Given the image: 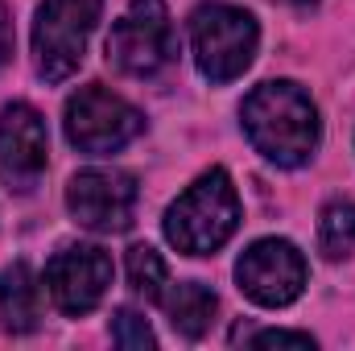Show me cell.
<instances>
[{
    "label": "cell",
    "mask_w": 355,
    "mask_h": 351,
    "mask_svg": "<svg viewBox=\"0 0 355 351\" xmlns=\"http://www.w3.org/2000/svg\"><path fill=\"white\" fill-rule=\"evenodd\" d=\"M252 348H314V339L310 335H302V331H257L252 339H248Z\"/></svg>",
    "instance_id": "16"
},
{
    "label": "cell",
    "mask_w": 355,
    "mask_h": 351,
    "mask_svg": "<svg viewBox=\"0 0 355 351\" xmlns=\"http://www.w3.org/2000/svg\"><path fill=\"white\" fill-rule=\"evenodd\" d=\"M112 273H116L112 257L99 244H67L46 264V293L62 314L79 318V314H91L103 302V293L112 285Z\"/></svg>",
    "instance_id": "7"
},
{
    "label": "cell",
    "mask_w": 355,
    "mask_h": 351,
    "mask_svg": "<svg viewBox=\"0 0 355 351\" xmlns=\"http://www.w3.org/2000/svg\"><path fill=\"white\" fill-rule=\"evenodd\" d=\"M261 46V29L257 17L240 4H198L190 12V50H194V67L202 79L211 83H232L240 79Z\"/></svg>",
    "instance_id": "3"
},
{
    "label": "cell",
    "mask_w": 355,
    "mask_h": 351,
    "mask_svg": "<svg viewBox=\"0 0 355 351\" xmlns=\"http://www.w3.org/2000/svg\"><path fill=\"white\" fill-rule=\"evenodd\" d=\"M145 128V116L116 91L99 87H79L67 99V141L87 153V157H107L116 149H124L128 141H137Z\"/></svg>",
    "instance_id": "6"
},
{
    "label": "cell",
    "mask_w": 355,
    "mask_h": 351,
    "mask_svg": "<svg viewBox=\"0 0 355 351\" xmlns=\"http://www.w3.org/2000/svg\"><path fill=\"white\" fill-rule=\"evenodd\" d=\"M174 54L178 42L166 0H128L124 17L107 33V62L120 75L153 79L174 62Z\"/></svg>",
    "instance_id": "5"
},
{
    "label": "cell",
    "mask_w": 355,
    "mask_h": 351,
    "mask_svg": "<svg viewBox=\"0 0 355 351\" xmlns=\"http://www.w3.org/2000/svg\"><path fill=\"white\" fill-rule=\"evenodd\" d=\"M67 211L79 228L99 236L128 232L137 211V178L124 170H83L67 186Z\"/></svg>",
    "instance_id": "8"
},
{
    "label": "cell",
    "mask_w": 355,
    "mask_h": 351,
    "mask_svg": "<svg viewBox=\"0 0 355 351\" xmlns=\"http://www.w3.org/2000/svg\"><path fill=\"white\" fill-rule=\"evenodd\" d=\"M162 306H166L174 331L186 335V339H202V335L211 331L215 314H219V298H215L202 281H182L174 289H166Z\"/></svg>",
    "instance_id": "12"
},
{
    "label": "cell",
    "mask_w": 355,
    "mask_h": 351,
    "mask_svg": "<svg viewBox=\"0 0 355 351\" xmlns=\"http://www.w3.org/2000/svg\"><path fill=\"white\" fill-rule=\"evenodd\" d=\"M285 4H306V0H285Z\"/></svg>",
    "instance_id": "18"
},
{
    "label": "cell",
    "mask_w": 355,
    "mask_h": 351,
    "mask_svg": "<svg viewBox=\"0 0 355 351\" xmlns=\"http://www.w3.org/2000/svg\"><path fill=\"white\" fill-rule=\"evenodd\" d=\"M240 289L268 310H281L306 289V257L289 240H257L236 264Z\"/></svg>",
    "instance_id": "9"
},
{
    "label": "cell",
    "mask_w": 355,
    "mask_h": 351,
    "mask_svg": "<svg viewBox=\"0 0 355 351\" xmlns=\"http://www.w3.org/2000/svg\"><path fill=\"white\" fill-rule=\"evenodd\" d=\"M318 248L327 261H343L355 248V203H327L318 215Z\"/></svg>",
    "instance_id": "13"
},
{
    "label": "cell",
    "mask_w": 355,
    "mask_h": 351,
    "mask_svg": "<svg viewBox=\"0 0 355 351\" xmlns=\"http://www.w3.org/2000/svg\"><path fill=\"white\" fill-rule=\"evenodd\" d=\"M103 0H46L33 17V67L46 83H62L83 67Z\"/></svg>",
    "instance_id": "4"
},
{
    "label": "cell",
    "mask_w": 355,
    "mask_h": 351,
    "mask_svg": "<svg viewBox=\"0 0 355 351\" xmlns=\"http://www.w3.org/2000/svg\"><path fill=\"white\" fill-rule=\"evenodd\" d=\"M236 228H240V194L227 170L219 166L194 178L166 211V240L186 257L219 252L236 236Z\"/></svg>",
    "instance_id": "2"
},
{
    "label": "cell",
    "mask_w": 355,
    "mask_h": 351,
    "mask_svg": "<svg viewBox=\"0 0 355 351\" xmlns=\"http://www.w3.org/2000/svg\"><path fill=\"white\" fill-rule=\"evenodd\" d=\"M12 58V17H8V8H4V0H0V67Z\"/></svg>",
    "instance_id": "17"
},
{
    "label": "cell",
    "mask_w": 355,
    "mask_h": 351,
    "mask_svg": "<svg viewBox=\"0 0 355 351\" xmlns=\"http://www.w3.org/2000/svg\"><path fill=\"white\" fill-rule=\"evenodd\" d=\"M42 318V281L25 261L0 268V327L12 335H29Z\"/></svg>",
    "instance_id": "11"
},
{
    "label": "cell",
    "mask_w": 355,
    "mask_h": 351,
    "mask_svg": "<svg viewBox=\"0 0 355 351\" xmlns=\"http://www.w3.org/2000/svg\"><path fill=\"white\" fill-rule=\"evenodd\" d=\"M128 285L145 298V302H162L166 298V285H170V268L162 261V252L157 248H149V244H137V248H128Z\"/></svg>",
    "instance_id": "14"
},
{
    "label": "cell",
    "mask_w": 355,
    "mask_h": 351,
    "mask_svg": "<svg viewBox=\"0 0 355 351\" xmlns=\"http://www.w3.org/2000/svg\"><path fill=\"white\" fill-rule=\"evenodd\" d=\"M240 120H244V132H248L252 149L281 170L306 166L318 149V137H322V120H318V108H314L310 91L297 87L293 79L261 83L244 99Z\"/></svg>",
    "instance_id": "1"
},
{
    "label": "cell",
    "mask_w": 355,
    "mask_h": 351,
    "mask_svg": "<svg viewBox=\"0 0 355 351\" xmlns=\"http://www.w3.org/2000/svg\"><path fill=\"white\" fill-rule=\"evenodd\" d=\"M46 153L50 137L42 112L29 103H8L0 112V182L8 190L29 194L46 174Z\"/></svg>",
    "instance_id": "10"
},
{
    "label": "cell",
    "mask_w": 355,
    "mask_h": 351,
    "mask_svg": "<svg viewBox=\"0 0 355 351\" xmlns=\"http://www.w3.org/2000/svg\"><path fill=\"white\" fill-rule=\"evenodd\" d=\"M112 339H116L124 351L157 348V339H153V327H149V323H145L137 310H128V306H120V310L112 314Z\"/></svg>",
    "instance_id": "15"
}]
</instances>
